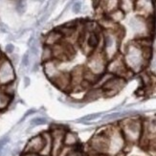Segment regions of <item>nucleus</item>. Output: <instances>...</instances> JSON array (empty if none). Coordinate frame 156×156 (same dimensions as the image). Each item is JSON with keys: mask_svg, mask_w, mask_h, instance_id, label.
<instances>
[{"mask_svg": "<svg viewBox=\"0 0 156 156\" xmlns=\"http://www.w3.org/2000/svg\"><path fill=\"white\" fill-rule=\"evenodd\" d=\"M121 131L126 143H136L141 140L143 123L138 119H125L121 123Z\"/></svg>", "mask_w": 156, "mask_h": 156, "instance_id": "obj_1", "label": "nucleus"}, {"mask_svg": "<svg viewBox=\"0 0 156 156\" xmlns=\"http://www.w3.org/2000/svg\"><path fill=\"white\" fill-rule=\"evenodd\" d=\"M104 47L103 52L106 59L109 62L110 59L117 56V52L120 44V37L118 33L112 31H107L104 34Z\"/></svg>", "mask_w": 156, "mask_h": 156, "instance_id": "obj_2", "label": "nucleus"}, {"mask_svg": "<svg viewBox=\"0 0 156 156\" xmlns=\"http://www.w3.org/2000/svg\"><path fill=\"white\" fill-rule=\"evenodd\" d=\"M108 139H109V144H108V156H116L118 155L126 145V140L124 135L121 131V128L111 127L107 130Z\"/></svg>", "mask_w": 156, "mask_h": 156, "instance_id": "obj_3", "label": "nucleus"}, {"mask_svg": "<svg viewBox=\"0 0 156 156\" xmlns=\"http://www.w3.org/2000/svg\"><path fill=\"white\" fill-rule=\"evenodd\" d=\"M108 60L105 57L103 52L100 53H93L88 58L87 62V70L93 73L94 75L98 77L104 75L106 72V66H107Z\"/></svg>", "mask_w": 156, "mask_h": 156, "instance_id": "obj_4", "label": "nucleus"}, {"mask_svg": "<svg viewBox=\"0 0 156 156\" xmlns=\"http://www.w3.org/2000/svg\"><path fill=\"white\" fill-rule=\"evenodd\" d=\"M108 144H109V139H108L107 130L95 134L89 142V147L91 152L93 153H100L107 155L108 152Z\"/></svg>", "mask_w": 156, "mask_h": 156, "instance_id": "obj_5", "label": "nucleus"}, {"mask_svg": "<svg viewBox=\"0 0 156 156\" xmlns=\"http://www.w3.org/2000/svg\"><path fill=\"white\" fill-rule=\"evenodd\" d=\"M127 71L130 70L127 68L124 58H122L118 55L107 62L106 72L111 74L113 76L125 78V75L127 73Z\"/></svg>", "mask_w": 156, "mask_h": 156, "instance_id": "obj_6", "label": "nucleus"}, {"mask_svg": "<svg viewBox=\"0 0 156 156\" xmlns=\"http://www.w3.org/2000/svg\"><path fill=\"white\" fill-rule=\"evenodd\" d=\"M126 81V80L125 78L118 77V76H112L101 87V89L103 91L104 95L111 97V96H114V95H116L122 88L125 86Z\"/></svg>", "mask_w": 156, "mask_h": 156, "instance_id": "obj_7", "label": "nucleus"}, {"mask_svg": "<svg viewBox=\"0 0 156 156\" xmlns=\"http://www.w3.org/2000/svg\"><path fill=\"white\" fill-rule=\"evenodd\" d=\"M65 131L66 130L62 127H54L52 130H50L53 140L51 156H59L60 153H62L64 147L63 139Z\"/></svg>", "mask_w": 156, "mask_h": 156, "instance_id": "obj_8", "label": "nucleus"}, {"mask_svg": "<svg viewBox=\"0 0 156 156\" xmlns=\"http://www.w3.org/2000/svg\"><path fill=\"white\" fill-rule=\"evenodd\" d=\"M15 79L16 75L12 62L7 58L1 59V62H0V84L5 85L13 83Z\"/></svg>", "mask_w": 156, "mask_h": 156, "instance_id": "obj_9", "label": "nucleus"}, {"mask_svg": "<svg viewBox=\"0 0 156 156\" xmlns=\"http://www.w3.org/2000/svg\"><path fill=\"white\" fill-rule=\"evenodd\" d=\"M45 140L42 134L37 135L29 140L25 147V154L27 153H35L39 154L44 147Z\"/></svg>", "mask_w": 156, "mask_h": 156, "instance_id": "obj_10", "label": "nucleus"}, {"mask_svg": "<svg viewBox=\"0 0 156 156\" xmlns=\"http://www.w3.org/2000/svg\"><path fill=\"white\" fill-rule=\"evenodd\" d=\"M134 9L141 13V16H151L154 12V5L152 0H135Z\"/></svg>", "mask_w": 156, "mask_h": 156, "instance_id": "obj_11", "label": "nucleus"}, {"mask_svg": "<svg viewBox=\"0 0 156 156\" xmlns=\"http://www.w3.org/2000/svg\"><path fill=\"white\" fill-rule=\"evenodd\" d=\"M64 147L74 148L79 145V137L78 135L71 130H66L63 139Z\"/></svg>", "mask_w": 156, "mask_h": 156, "instance_id": "obj_12", "label": "nucleus"}, {"mask_svg": "<svg viewBox=\"0 0 156 156\" xmlns=\"http://www.w3.org/2000/svg\"><path fill=\"white\" fill-rule=\"evenodd\" d=\"M136 111H119V112H112L110 114H106L103 117V122H112L119 119L126 118V116H130L132 114H135Z\"/></svg>", "mask_w": 156, "mask_h": 156, "instance_id": "obj_13", "label": "nucleus"}, {"mask_svg": "<svg viewBox=\"0 0 156 156\" xmlns=\"http://www.w3.org/2000/svg\"><path fill=\"white\" fill-rule=\"evenodd\" d=\"M87 46L89 47L90 49L94 50L96 49L99 43H100V36L97 32H90L88 34V36L85 39Z\"/></svg>", "mask_w": 156, "mask_h": 156, "instance_id": "obj_14", "label": "nucleus"}, {"mask_svg": "<svg viewBox=\"0 0 156 156\" xmlns=\"http://www.w3.org/2000/svg\"><path fill=\"white\" fill-rule=\"evenodd\" d=\"M62 37V35L59 33L58 30H54L53 32H51L48 36H47V39H46V45H56L58 43H59L60 39Z\"/></svg>", "mask_w": 156, "mask_h": 156, "instance_id": "obj_15", "label": "nucleus"}, {"mask_svg": "<svg viewBox=\"0 0 156 156\" xmlns=\"http://www.w3.org/2000/svg\"><path fill=\"white\" fill-rule=\"evenodd\" d=\"M125 15H126V13L121 9L118 8V9L114 10V11H112V12H110L109 13H108V19H109L111 22L116 23V22L121 21V20H123L124 17H125Z\"/></svg>", "mask_w": 156, "mask_h": 156, "instance_id": "obj_16", "label": "nucleus"}, {"mask_svg": "<svg viewBox=\"0 0 156 156\" xmlns=\"http://www.w3.org/2000/svg\"><path fill=\"white\" fill-rule=\"evenodd\" d=\"M134 6L135 0H119V9H121L125 13L133 10Z\"/></svg>", "mask_w": 156, "mask_h": 156, "instance_id": "obj_17", "label": "nucleus"}, {"mask_svg": "<svg viewBox=\"0 0 156 156\" xmlns=\"http://www.w3.org/2000/svg\"><path fill=\"white\" fill-rule=\"evenodd\" d=\"M101 94H104L103 91H101V89H100V88H93V89H90L87 92V94L84 96V100L86 101H95V100L99 99V97Z\"/></svg>", "mask_w": 156, "mask_h": 156, "instance_id": "obj_18", "label": "nucleus"}, {"mask_svg": "<svg viewBox=\"0 0 156 156\" xmlns=\"http://www.w3.org/2000/svg\"><path fill=\"white\" fill-rule=\"evenodd\" d=\"M53 57H54V52H53V49L51 48V46L45 45L42 51V56H41L43 62H50V60H52Z\"/></svg>", "mask_w": 156, "mask_h": 156, "instance_id": "obj_19", "label": "nucleus"}, {"mask_svg": "<svg viewBox=\"0 0 156 156\" xmlns=\"http://www.w3.org/2000/svg\"><path fill=\"white\" fill-rule=\"evenodd\" d=\"M101 115H103V113L101 112H98V113H92V114H88V115H85V116L81 117L79 119L78 122H80V123H89V122L91 121H95L99 119L100 117H101Z\"/></svg>", "mask_w": 156, "mask_h": 156, "instance_id": "obj_20", "label": "nucleus"}, {"mask_svg": "<svg viewBox=\"0 0 156 156\" xmlns=\"http://www.w3.org/2000/svg\"><path fill=\"white\" fill-rule=\"evenodd\" d=\"M11 100H12V97L5 94L2 90H0V110L5 109V108L9 105Z\"/></svg>", "mask_w": 156, "mask_h": 156, "instance_id": "obj_21", "label": "nucleus"}, {"mask_svg": "<svg viewBox=\"0 0 156 156\" xmlns=\"http://www.w3.org/2000/svg\"><path fill=\"white\" fill-rule=\"evenodd\" d=\"M46 123H47L46 118H43V117H37V118H34V119L31 120L30 125H31V126H37L45 125Z\"/></svg>", "mask_w": 156, "mask_h": 156, "instance_id": "obj_22", "label": "nucleus"}, {"mask_svg": "<svg viewBox=\"0 0 156 156\" xmlns=\"http://www.w3.org/2000/svg\"><path fill=\"white\" fill-rule=\"evenodd\" d=\"M9 141H10L9 136H4L3 138L0 139V156H4L5 155L4 151H5L7 144L9 143Z\"/></svg>", "mask_w": 156, "mask_h": 156, "instance_id": "obj_23", "label": "nucleus"}, {"mask_svg": "<svg viewBox=\"0 0 156 156\" xmlns=\"http://www.w3.org/2000/svg\"><path fill=\"white\" fill-rule=\"evenodd\" d=\"M29 63H30V53L27 52L24 54V56L22 58L21 64H22V67H28Z\"/></svg>", "mask_w": 156, "mask_h": 156, "instance_id": "obj_24", "label": "nucleus"}, {"mask_svg": "<svg viewBox=\"0 0 156 156\" xmlns=\"http://www.w3.org/2000/svg\"><path fill=\"white\" fill-rule=\"evenodd\" d=\"M72 11L74 13H79L81 11V2L80 1H75L72 6Z\"/></svg>", "mask_w": 156, "mask_h": 156, "instance_id": "obj_25", "label": "nucleus"}, {"mask_svg": "<svg viewBox=\"0 0 156 156\" xmlns=\"http://www.w3.org/2000/svg\"><path fill=\"white\" fill-rule=\"evenodd\" d=\"M16 9H17V12L19 13H23L24 12V11H25V3H24L23 0H19L18 3H17Z\"/></svg>", "mask_w": 156, "mask_h": 156, "instance_id": "obj_26", "label": "nucleus"}, {"mask_svg": "<svg viewBox=\"0 0 156 156\" xmlns=\"http://www.w3.org/2000/svg\"><path fill=\"white\" fill-rule=\"evenodd\" d=\"M65 156H81L80 152L78 151H75V150H71L68 153H67Z\"/></svg>", "mask_w": 156, "mask_h": 156, "instance_id": "obj_27", "label": "nucleus"}, {"mask_svg": "<svg viewBox=\"0 0 156 156\" xmlns=\"http://www.w3.org/2000/svg\"><path fill=\"white\" fill-rule=\"evenodd\" d=\"M5 50H6V52L7 53H9V54H12V52H13V50H15V46H13L12 44H8L6 46V48H5Z\"/></svg>", "mask_w": 156, "mask_h": 156, "instance_id": "obj_28", "label": "nucleus"}, {"mask_svg": "<svg viewBox=\"0 0 156 156\" xmlns=\"http://www.w3.org/2000/svg\"><path fill=\"white\" fill-rule=\"evenodd\" d=\"M29 85H30V79L28 77H25L24 78V86L28 87Z\"/></svg>", "mask_w": 156, "mask_h": 156, "instance_id": "obj_29", "label": "nucleus"}, {"mask_svg": "<svg viewBox=\"0 0 156 156\" xmlns=\"http://www.w3.org/2000/svg\"><path fill=\"white\" fill-rule=\"evenodd\" d=\"M12 58H12V63H16V62H17V55H13L12 56Z\"/></svg>", "mask_w": 156, "mask_h": 156, "instance_id": "obj_30", "label": "nucleus"}, {"mask_svg": "<svg viewBox=\"0 0 156 156\" xmlns=\"http://www.w3.org/2000/svg\"><path fill=\"white\" fill-rule=\"evenodd\" d=\"M25 156H42V155H40V154H35V153H27V154H25Z\"/></svg>", "mask_w": 156, "mask_h": 156, "instance_id": "obj_31", "label": "nucleus"}]
</instances>
